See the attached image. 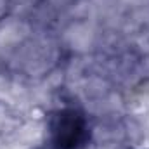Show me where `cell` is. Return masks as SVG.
Here are the masks:
<instances>
[{"label":"cell","mask_w":149,"mask_h":149,"mask_svg":"<svg viewBox=\"0 0 149 149\" xmlns=\"http://www.w3.org/2000/svg\"><path fill=\"white\" fill-rule=\"evenodd\" d=\"M87 120L76 109H59L50 116L49 139L40 149H80L87 141Z\"/></svg>","instance_id":"cell-1"}]
</instances>
